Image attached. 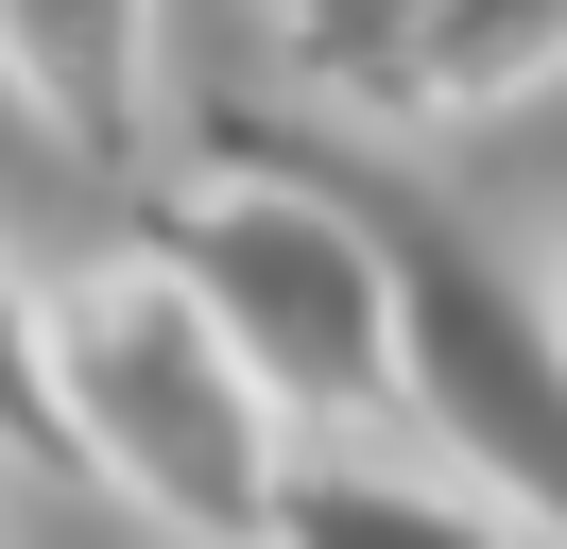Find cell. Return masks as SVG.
Wrapping results in <instances>:
<instances>
[{"mask_svg":"<svg viewBox=\"0 0 567 549\" xmlns=\"http://www.w3.org/2000/svg\"><path fill=\"white\" fill-rule=\"evenodd\" d=\"M310 137V121H292ZM344 172V206L379 224V274H395V412L464 464V498H498L533 549H567V309L464 224L430 172H395L379 137H310Z\"/></svg>","mask_w":567,"mask_h":549,"instance_id":"1","label":"cell"},{"mask_svg":"<svg viewBox=\"0 0 567 549\" xmlns=\"http://www.w3.org/2000/svg\"><path fill=\"white\" fill-rule=\"evenodd\" d=\"M155 274L224 327V361L258 377L276 429H310V412H395L379 224L344 206V172H327L292 121H224L207 137V172H189L173 224H155Z\"/></svg>","mask_w":567,"mask_h":549,"instance_id":"2","label":"cell"},{"mask_svg":"<svg viewBox=\"0 0 567 549\" xmlns=\"http://www.w3.org/2000/svg\"><path fill=\"white\" fill-rule=\"evenodd\" d=\"M52 395H70V464L104 498H138L173 549H258L276 532L292 429L258 412V377L224 361V327L155 258H104L52 292Z\"/></svg>","mask_w":567,"mask_h":549,"instance_id":"3","label":"cell"},{"mask_svg":"<svg viewBox=\"0 0 567 549\" xmlns=\"http://www.w3.org/2000/svg\"><path fill=\"white\" fill-rule=\"evenodd\" d=\"M292 69L379 137H464L498 103L567 86V0H379V18H310Z\"/></svg>","mask_w":567,"mask_h":549,"instance_id":"4","label":"cell"},{"mask_svg":"<svg viewBox=\"0 0 567 549\" xmlns=\"http://www.w3.org/2000/svg\"><path fill=\"white\" fill-rule=\"evenodd\" d=\"M155 69H173V52H155L138 18H35V0L0 18V86L35 103L86 172H138L155 155Z\"/></svg>","mask_w":567,"mask_h":549,"instance_id":"5","label":"cell"},{"mask_svg":"<svg viewBox=\"0 0 567 549\" xmlns=\"http://www.w3.org/2000/svg\"><path fill=\"white\" fill-rule=\"evenodd\" d=\"M258 549H516V532H498L482 498H447V480H379V464H310V446H292Z\"/></svg>","mask_w":567,"mask_h":549,"instance_id":"6","label":"cell"},{"mask_svg":"<svg viewBox=\"0 0 567 549\" xmlns=\"http://www.w3.org/2000/svg\"><path fill=\"white\" fill-rule=\"evenodd\" d=\"M0 464L86 480V464H70V395H52V292L18 274V240H0Z\"/></svg>","mask_w":567,"mask_h":549,"instance_id":"7","label":"cell"},{"mask_svg":"<svg viewBox=\"0 0 567 549\" xmlns=\"http://www.w3.org/2000/svg\"><path fill=\"white\" fill-rule=\"evenodd\" d=\"M550 309H567V292H550Z\"/></svg>","mask_w":567,"mask_h":549,"instance_id":"8","label":"cell"}]
</instances>
